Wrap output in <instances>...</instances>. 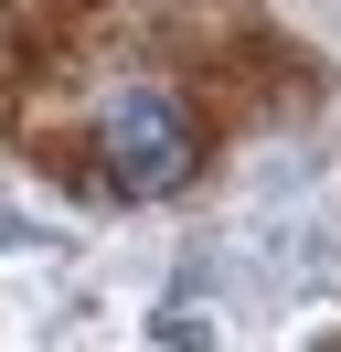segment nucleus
<instances>
[{"instance_id": "nucleus-1", "label": "nucleus", "mask_w": 341, "mask_h": 352, "mask_svg": "<svg viewBox=\"0 0 341 352\" xmlns=\"http://www.w3.org/2000/svg\"><path fill=\"white\" fill-rule=\"evenodd\" d=\"M96 171H107L118 203H170L192 171H203V129H192V107H182L170 86L107 96V118H96Z\"/></svg>"}, {"instance_id": "nucleus-2", "label": "nucleus", "mask_w": 341, "mask_h": 352, "mask_svg": "<svg viewBox=\"0 0 341 352\" xmlns=\"http://www.w3.org/2000/svg\"><path fill=\"white\" fill-rule=\"evenodd\" d=\"M0 245H32V224H21V214H11V203H0Z\"/></svg>"}]
</instances>
